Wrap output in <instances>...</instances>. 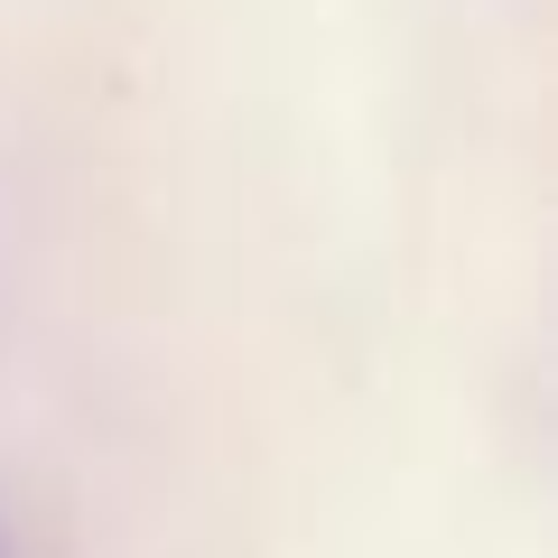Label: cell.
I'll use <instances>...</instances> for the list:
<instances>
[]
</instances>
